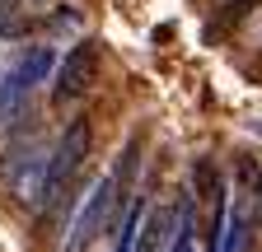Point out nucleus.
I'll list each match as a JSON object with an SVG mask.
<instances>
[{"mask_svg":"<svg viewBox=\"0 0 262 252\" xmlns=\"http://www.w3.org/2000/svg\"><path fill=\"white\" fill-rule=\"evenodd\" d=\"M131 168H136V145H126V154L117 159V168L103 173V178L84 192V201H80V210H75V219H71V229H66V247H61V252H84L98 234H103L108 215L122 206V192H126Z\"/></svg>","mask_w":262,"mask_h":252,"instance_id":"f257e3e1","label":"nucleus"},{"mask_svg":"<svg viewBox=\"0 0 262 252\" xmlns=\"http://www.w3.org/2000/svg\"><path fill=\"white\" fill-rule=\"evenodd\" d=\"M89 145H94V126H89V117H80V121L66 126V136H61L56 149H52L47 192H42V210H38V215H52V210L66 201V192H71V182H75V173H80L84 159H89Z\"/></svg>","mask_w":262,"mask_h":252,"instance_id":"f03ea898","label":"nucleus"},{"mask_svg":"<svg viewBox=\"0 0 262 252\" xmlns=\"http://www.w3.org/2000/svg\"><path fill=\"white\" fill-rule=\"evenodd\" d=\"M47 168H52V149L38 140H24L10 149L5 159V182H10V196L24 210H42V192H47Z\"/></svg>","mask_w":262,"mask_h":252,"instance_id":"7ed1b4c3","label":"nucleus"},{"mask_svg":"<svg viewBox=\"0 0 262 252\" xmlns=\"http://www.w3.org/2000/svg\"><path fill=\"white\" fill-rule=\"evenodd\" d=\"M94 80H98V47L94 42H75L71 52L56 61L52 98L56 103H75V98H84V93L94 89Z\"/></svg>","mask_w":262,"mask_h":252,"instance_id":"20e7f679","label":"nucleus"},{"mask_svg":"<svg viewBox=\"0 0 262 252\" xmlns=\"http://www.w3.org/2000/svg\"><path fill=\"white\" fill-rule=\"evenodd\" d=\"M234 210H244V215H248V224L262 229V164H257V159H239Z\"/></svg>","mask_w":262,"mask_h":252,"instance_id":"39448f33","label":"nucleus"},{"mask_svg":"<svg viewBox=\"0 0 262 252\" xmlns=\"http://www.w3.org/2000/svg\"><path fill=\"white\" fill-rule=\"evenodd\" d=\"M24 98H28V80L19 75V66L10 75H0V126H10L19 112H24Z\"/></svg>","mask_w":262,"mask_h":252,"instance_id":"423d86ee","label":"nucleus"},{"mask_svg":"<svg viewBox=\"0 0 262 252\" xmlns=\"http://www.w3.org/2000/svg\"><path fill=\"white\" fill-rule=\"evenodd\" d=\"M141 224H145V196L126 201L122 229H117V252H136V243H141Z\"/></svg>","mask_w":262,"mask_h":252,"instance_id":"0eeeda50","label":"nucleus"},{"mask_svg":"<svg viewBox=\"0 0 262 252\" xmlns=\"http://www.w3.org/2000/svg\"><path fill=\"white\" fill-rule=\"evenodd\" d=\"M19 75L28 80V89H33V84H42L47 75H56V52H52V47H33V52L19 61Z\"/></svg>","mask_w":262,"mask_h":252,"instance_id":"6e6552de","label":"nucleus"},{"mask_svg":"<svg viewBox=\"0 0 262 252\" xmlns=\"http://www.w3.org/2000/svg\"><path fill=\"white\" fill-rule=\"evenodd\" d=\"M169 252H196V219H192V206H187V201L178 206V224H173Z\"/></svg>","mask_w":262,"mask_h":252,"instance_id":"1a4fd4ad","label":"nucleus"}]
</instances>
